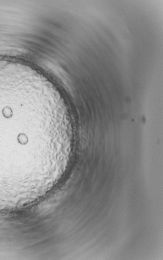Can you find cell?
<instances>
[{
  "label": "cell",
  "mask_w": 163,
  "mask_h": 260,
  "mask_svg": "<svg viewBox=\"0 0 163 260\" xmlns=\"http://www.w3.org/2000/svg\"><path fill=\"white\" fill-rule=\"evenodd\" d=\"M31 96V89L23 82L0 76V192L17 188L34 175L26 129Z\"/></svg>",
  "instance_id": "1"
}]
</instances>
